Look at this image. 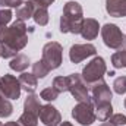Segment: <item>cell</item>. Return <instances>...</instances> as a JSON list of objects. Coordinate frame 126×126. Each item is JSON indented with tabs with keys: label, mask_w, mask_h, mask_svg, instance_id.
Returning a JSON list of instances; mask_svg holds the SVG:
<instances>
[{
	"label": "cell",
	"mask_w": 126,
	"mask_h": 126,
	"mask_svg": "<svg viewBox=\"0 0 126 126\" xmlns=\"http://www.w3.org/2000/svg\"><path fill=\"white\" fill-rule=\"evenodd\" d=\"M0 57H1V53H0Z\"/></svg>",
	"instance_id": "obj_36"
},
{
	"label": "cell",
	"mask_w": 126,
	"mask_h": 126,
	"mask_svg": "<svg viewBox=\"0 0 126 126\" xmlns=\"http://www.w3.org/2000/svg\"><path fill=\"white\" fill-rule=\"evenodd\" d=\"M110 123H113L114 126H122L126 125V116L122 113H116V114H111V117L109 119Z\"/></svg>",
	"instance_id": "obj_28"
},
{
	"label": "cell",
	"mask_w": 126,
	"mask_h": 126,
	"mask_svg": "<svg viewBox=\"0 0 126 126\" xmlns=\"http://www.w3.org/2000/svg\"><path fill=\"white\" fill-rule=\"evenodd\" d=\"M67 78H69V90L67 91L73 95V98L78 103L91 101L90 91H88V85L85 84V81L82 79V76L79 73H72Z\"/></svg>",
	"instance_id": "obj_7"
},
{
	"label": "cell",
	"mask_w": 126,
	"mask_h": 126,
	"mask_svg": "<svg viewBox=\"0 0 126 126\" xmlns=\"http://www.w3.org/2000/svg\"><path fill=\"white\" fill-rule=\"evenodd\" d=\"M24 1L22 0H0V7H19Z\"/></svg>",
	"instance_id": "obj_29"
},
{
	"label": "cell",
	"mask_w": 126,
	"mask_h": 126,
	"mask_svg": "<svg viewBox=\"0 0 126 126\" xmlns=\"http://www.w3.org/2000/svg\"><path fill=\"white\" fill-rule=\"evenodd\" d=\"M84 22V10L78 1H67L60 16V32L79 34Z\"/></svg>",
	"instance_id": "obj_2"
},
{
	"label": "cell",
	"mask_w": 126,
	"mask_h": 126,
	"mask_svg": "<svg viewBox=\"0 0 126 126\" xmlns=\"http://www.w3.org/2000/svg\"><path fill=\"white\" fill-rule=\"evenodd\" d=\"M72 117L82 126H91L97 120L95 116V107L93 101H82L78 103L72 109Z\"/></svg>",
	"instance_id": "obj_6"
},
{
	"label": "cell",
	"mask_w": 126,
	"mask_h": 126,
	"mask_svg": "<svg viewBox=\"0 0 126 126\" xmlns=\"http://www.w3.org/2000/svg\"><path fill=\"white\" fill-rule=\"evenodd\" d=\"M12 10L10 9H1L0 7V25H7L12 21Z\"/></svg>",
	"instance_id": "obj_27"
},
{
	"label": "cell",
	"mask_w": 126,
	"mask_h": 126,
	"mask_svg": "<svg viewBox=\"0 0 126 126\" xmlns=\"http://www.w3.org/2000/svg\"><path fill=\"white\" fill-rule=\"evenodd\" d=\"M12 113H13L12 103L0 94V117H9Z\"/></svg>",
	"instance_id": "obj_23"
},
{
	"label": "cell",
	"mask_w": 126,
	"mask_h": 126,
	"mask_svg": "<svg viewBox=\"0 0 126 126\" xmlns=\"http://www.w3.org/2000/svg\"><path fill=\"white\" fill-rule=\"evenodd\" d=\"M48 72H50V67L43 60H37L35 63H32V75H35L37 78L43 79L48 75Z\"/></svg>",
	"instance_id": "obj_21"
},
{
	"label": "cell",
	"mask_w": 126,
	"mask_h": 126,
	"mask_svg": "<svg viewBox=\"0 0 126 126\" xmlns=\"http://www.w3.org/2000/svg\"><path fill=\"white\" fill-rule=\"evenodd\" d=\"M34 15V0H28L24 1L18 9H16V19L19 21H28Z\"/></svg>",
	"instance_id": "obj_18"
},
{
	"label": "cell",
	"mask_w": 126,
	"mask_h": 126,
	"mask_svg": "<svg viewBox=\"0 0 126 126\" xmlns=\"http://www.w3.org/2000/svg\"><path fill=\"white\" fill-rule=\"evenodd\" d=\"M21 84L19 79L13 75H3L0 78V94L7 100H18L21 97Z\"/></svg>",
	"instance_id": "obj_8"
},
{
	"label": "cell",
	"mask_w": 126,
	"mask_h": 126,
	"mask_svg": "<svg viewBox=\"0 0 126 126\" xmlns=\"http://www.w3.org/2000/svg\"><path fill=\"white\" fill-rule=\"evenodd\" d=\"M101 30L98 21L94 18H87L82 22V28H81V35L84 37V40H95L98 37V32Z\"/></svg>",
	"instance_id": "obj_12"
},
{
	"label": "cell",
	"mask_w": 126,
	"mask_h": 126,
	"mask_svg": "<svg viewBox=\"0 0 126 126\" xmlns=\"http://www.w3.org/2000/svg\"><path fill=\"white\" fill-rule=\"evenodd\" d=\"M101 37L104 44L109 48L113 50H120L126 47V37L123 35V32L120 31V28L114 24H106L101 30Z\"/></svg>",
	"instance_id": "obj_4"
},
{
	"label": "cell",
	"mask_w": 126,
	"mask_h": 126,
	"mask_svg": "<svg viewBox=\"0 0 126 126\" xmlns=\"http://www.w3.org/2000/svg\"><path fill=\"white\" fill-rule=\"evenodd\" d=\"M32 19L37 25L40 27H46L48 24V10L44 4H41L38 0H34V15H32Z\"/></svg>",
	"instance_id": "obj_14"
},
{
	"label": "cell",
	"mask_w": 126,
	"mask_h": 126,
	"mask_svg": "<svg viewBox=\"0 0 126 126\" xmlns=\"http://www.w3.org/2000/svg\"><path fill=\"white\" fill-rule=\"evenodd\" d=\"M0 126H3V125H1V122H0Z\"/></svg>",
	"instance_id": "obj_35"
},
{
	"label": "cell",
	"mask_w": 126,
	"mask_h": 126,
	"mask_svg": "<svg viewBox=\"0 0 126 126\" xmlns=\"http://www.w3.org/2000/svg\"><path fill=\"white\" fill-rule=\"evenodd\" d=\"M43 62L46 63L50 70L60 67L63 63V47L57 41H50L43 47Z\"/></svg>",
	"instance_id": "obj_5"
},
{
	"label": "cell",
	"mask_w": 126,
	"mask_h": 126,
	"mask_svg": "<svg viewBox=\"0 0 126 126\" xmlns=\"http://www.w3.org/2000/svg\"><path fill=\"white\" fill-rule=\"evenodd\" d=\"M53 88L59 93H66L69 90V78L67 76H56L53 79Z\"/></svg>",
	"instance_id": "obj_24"
},
{
	"label": "cell",
	"mask_w": 126,
	"mask_h": 126,
	"mask_svg": "<svg viewBox=\"0 0 126 126\" xmlns=\"http://www.w3.org/2000/svg\"><path fill=\"white\" fill-rule=\"evenodd\" d=\"M106 12L113 18H125L126 0H106Z\"/></svg>",
	"instance_id": "obj_13"
},
{
	"label": "cell",
	"mask_w": 126,
	"mask_h": 126,
	"mask_svg": "<svg viewBox=\"0 0 126 126\" xmlns=\"http://www.w3.org/2000/svg\"><path fill=\"white\" fill-rule=\"evenodd\" d=\"M59 126H73V125H72L70 122H62V123H60Z\"/></svg>",
	"instance_id": "obj_33"
},
{
	"label": "cell",
	"mask_w": 126,
	"mask_h": 126,
	"mask_svg": "<svg viewBox=\"0 0 126 126\" xmlns=\"http://www.w3.org/2000/svg\"><path fill=\"white\" fill-rule=\"evenodd\" d=\"M31 63H30V57L27 56V54H16L10 63H9V67L12 69V70H16V72H25L27 69H28V66H30Z\"/></svg>",
	"instance_id": "obj_17"
},
{
	"label": "cell",
	"mask_w": 126,
	"mask_h": 126,
	"mask_svg": "<svg viewBox=\"0 0 126 126\" xmlns=\"http://www.w3.org/2000/svg\"><path fill=\"white\" fill-rule=\"evenodd\" d=\"M97 48L95 46L87 43V44H73L69 50V59L72 63H81L82 60H85L87 57L95 56Z\"/></svg>",
	"instance_id": "obj_10"
},
{
	"label": "cell",
	"mask_w": 126,
	"mask_h": 126,
	"mask_svg": "<svg viewBox=\"0 0 126 126\" xmlns=\"http://www.w3.org/2000/svg\"><path fill=\"white\" fill-rule=\"evenodd\" d=\"M28 44V28L24 21L16 19L10 27L0 25V53L3 59H13Z\"/></svg>",
	"instance_id": "obj_1"
},
{
	"label": "cell",
	"mask_w": 126,
	"mask_h": 126,
	"mask_svg": "<svg viewBox=\"0 0 126 126\" xmlns=\"http://www.w3.org/2000/svg\"><path fill=\"white\" fill-rule=\"evenodd\" d=\"M3 126H19V125H18V122H7V123H4Z\"/></svg>",
	"instance_id": "obj_31"
},
{
	"label": "cell",
	"mask_w": 126,
	"mask_h": 126,
	"mask_svg": "<svg viewBox=\"0 0 126 126\" xmlns=\"http://www.w3.org/2000/svg\"><path fill=\"white\" fill-rule=\"evenodd\" d=\"M38 117H40L41 123H44L46 126H59L62 123V114H60V111L54 106H51V104L41 106Z\"/></svg>",
	"instance_id": "obj_11"
},
{
	"label": "cell",
	"mask_w": 126,
	"mask_h": 126,
	"mask_svg": "<svg viewBox=\"0 0 126 126\" xmlns=\"http://www.w3.org/2000/svg\"><path fill=\"white\" fill-rule=\"evenodd\" d=\"M111 64H113L114 69L126 67V47L125 48H120L119 51H116L111 56Z\"/></svg>",
	"instance_id": "obj_20"
},
{
	"label": "cell",
	"mask_w": 126,
	"mask_h": 126,
	"mask_svg": "<svg viewBox=\"0 0 126 126\" xmlns=\"http://www.w3.org/2000/svg\"><path fill=\"white\" fill-rule=\"evenodd\" d=\"M18 125L19 126H37L38 125V116L32 114L30 111H24L19 119H18Z\"/></svg>",
	"instance_id": "obj_22"
},
{
	"label": "cell",
	"mask_w": 126,
	"mask_h": 126,
	"mask_svg": "<svg viewBox=\"0 0 126 126\" xmlns=\"http://www.w3.org/2000/svg\"><path fill=\"white\" fill-rule=\"evenodd\" d=\"M91 87V101L94 104V107L103 106V104H110L111 98H113V93L110 90V87L101 79L98 82H95Z\"/></svg>",
	"instance_id": "obj_9"
},
{
	"label": "cell",
	"mask_w": 126,
	"mask_h": 126,
	"mask_svg": "<svg viewBox=\"0 0 126 126\" xmlns=\"http://www.w3.org/2000/svg\"><path fill=\"white\" fill-rule=\"evenodd\" d=\"M100 126H114V125H113V123H110L109 120H106V122H103V123H101Z\"/></svg>",
	"instance_id": "obj_32"
},
{
	"label": "cell",
	"mask_w": 126,
	"mask_h": 126,
	"mask_svg": "<svg viewBox=\"0 0 126 126\" xmlns=\"http://www.w3.org/2000/svg\"><path fill=\"white\" fill-rule=\"evenodd\" d=\"M40 110H41V103H40V97L37 94H28L24 103V111H30L35 116H40Z\"/></svg>",
	"instance_id": "obj_16"
},
{
	"label": "cell",
	"mask_w": 126,
	"mask_h": 126,
	"mask_svg": "<svg viewBox=\"0 0 126 126\" xmlns=\"http://www.w3.org/2000/svg\"><path fill=\"white\" fill-rule=\"evenodd\" d=\"M18 79H19L21 88H22L24 91H27L28 94H32V93L37 90V87H38V78H37L35 75H32V72L31 73L22 72Z\"/></svg>",
	"instance_id": "obj_15"
},
{
	"label": "cell",
	"mask_w": 126,
	"mask_h": 126,
	"mask_svg": "<svg viewBox=\"0 0 126 126\" xmlns=\"http://www.w3.org/2000/svg\"><path fill=\"white\" fill-rule=\"evenodd\" d=\"M125 107H126V98H125Z\"/></svg>",
	"instance_id": "obj_34"
},
{
	"label": "cell",
	"mask_w": 126,
	"mask_h": 126,
	"mask_svg": "<svg viewBox=\"0 0 126 126\" xmlns=\"http://www.w3.org/2000/svg\"><path fill=\"white\" fill-rule=\"evenodd\" d=\"M113 90H114L116 94H119V95L126 94V76L125 75L114 79V82H113Z\"/></svg>",
	"instance_id": "obj_26"
},
{
	"label": "cell",
	"mask_w": 126,
	"mask_h": 126,
	"mask_svg": "<svg viewBox=\"0 0 126 126\" xmlns=\"http://www.w3.org/2000/svg\"><path fill=\"white\" fill-rule=\"evenodd\" d=\"M38 1H40L41 4H44L46 7H48L50 4H53V3H54V0H38Z\"/></svg>",
	"instance_id": "obj_30"
},
{
	"label": "cell",
	"mask_w": 126,
	"mask_h": 126,
	"mask_svg": "<svg viewBox=\"0 0 126 126\" xmlns=\"http://www.w3.org/2000/svg\"><path fill=\"white\" fill-rule=\"evenodd\" d=\"M107 72V66H106V62L103 57L100 56H95L94 59L90 63H87V66L82 69V79L85 81L87 85H93L95 82L101 81L104 73Z\"/></svg>",
	"instance_id": "obj_3"
},
{
	"label": "cell",
	"mask_w": 126,
	"mask_h": 126,
	"mask_svg": "<svg viewBox=\"0 0 126 126\" xmlns=\"http://www.w3.org/2000/svg\"><path fill=\"white\" fill-rule=\"evenodd\" d=\"M59 94H60V93H59L56 88L48 87V88H44V90L41 91L40 97H41L43 100H46V101H54V100L59 98Z\"/></svg>",
	"instance_id": "obj_25"
},
{
	"label": "cell",
	"mask_w": 126,
	"mask_h": 126,
	"mask_svg": "<svg viewBox=\"0 0 126 126\" xmlns=\"http://www.w3.org/2000/svg\"><path fill=\"white\" fill-rule=\"evenodd\" d=\"M111 114H113V106H111V103H110V104H103V106L95 107V116H97V119H98L100 122L109 120V119L111 117Z\"/></svg>",
	"instance_id": "obj_19"
}]
</instances>
